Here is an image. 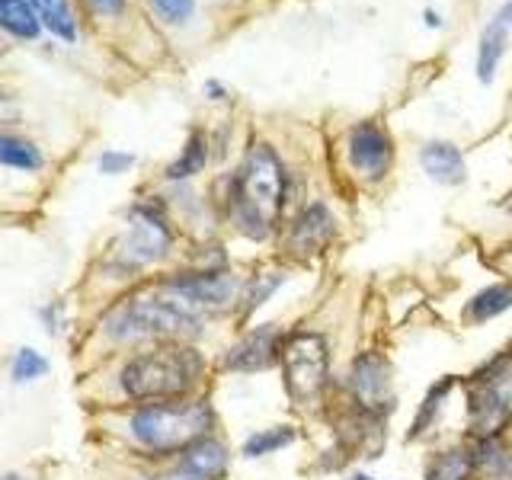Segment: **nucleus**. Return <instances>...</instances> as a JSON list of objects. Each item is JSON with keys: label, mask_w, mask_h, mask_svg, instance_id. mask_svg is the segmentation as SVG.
<instances>
[{"label": "nucleus", "mask_w": 512, "mask_h": 480, "mask_svg": "<svg viewBox=\"0 0 512 480\" xmlns=\"http://www.w3.org/2000/svg\"><path fill=\"white\" fill-rule=\"evenodd\" d=\"M426 26H432V29H439V26H442V20H439V13H436V10H426Z\"/></svg>", "instance_id": "obj_29"}, {"label": "nucleus", "mask_w": 512, "mask_h": 480, "mask_svg": "<svg viewBox=\"0 0 512 480\" xmlns=\"http://www.w3.org/2000/svg\"><path fill=\"white\" fill-rule=\"evenodd\" d=\"M349 480H378V477H368V474H356V477H349Z\"/></svg>", "instance_id": "obj_31"}, {"label": "nucleus", "mask_w": 512, "mask_h": 480, "mask_svg": "<svg viewBox=\"0 0 512 480\" xmlns=\"http://www.w3.org/2000/svg\"><path fill=\"white\" fill-rule=\"evenodd\" d=\"M180 468L196 474V477H205V480H221L224 471H228V448H224L218 439L205 436L199 439L196 445H189L186 452H180Z\"/></svg>", "instance_id": "obj_13"}, {"label": "nucleus", "mask_w": 512, "mask_h": 480, "mask_svg": "<svg viewBox=\"0 0 512 480\" xmlns=\"http://www.w3.org/2000/svg\"><path fill=\"white\" fill-rule=\"evenodd\" d=\"M151 480H205V477H196V474H189L183 468H176L173 474H160V477H151Z\"/></svg>", "instance_id": "obj_28"}, {"label": "nucleus", "mask_w": 512, "mask_h": 480, "mask_svg": "<svg viewBox=\"0 0 512 480\" xmlns=\"http://www.w3.org/2000/svg\"><path fill=\"white\" fill-rule=\"evenodd\" d=\"M506 26H509V10H503L500 16H493V23H487L484 36H480L477 45V77L480 84H490L496 77V68H500V58L506 52Z\"/></svg>", "instance_id": "obj_14"}, {"label": "nucleus", "mask_w": 512, "mask_h": 480, "mask_svg": "<svg viewBox=\"0 0 512 480\" xmlns=\"http://www.w3.org/2000/svg\"><path fill=\"white\" fill-rule=\"evenodd\" d=\"M349 167L368 180H381L394 160V141L378 122H359L346 141Z\"/></svg>", "instance_id": "obj_8"}, {"label": "nucleus", "mask_w": 512, "mask_h": 480, "mask_svg": "<svg viewBox=\"0 0 512 480\" xmlns=\"http://www.w3.org/2000/svg\"><path fill=\"white\" fill-rule=\"evenodd\" d=\"M0 164L16 167V170H39L42 167V154H39L36 144L0 132Z\"/></svg>", "instance_id": "obj_19"}, {"label": "nucleus", "mask_w": 512, "mask_h": 480, "mask_svg": "<svg viewBox=\"0 0 512 480\" xmlns=\"http://www.w3.org/2000/svg\"><path fill=\"white\" fill-rule=\"evenodd\" d=\"M285 208V167L269 144H256L231 183V218L240 234L266 240Z\"/></svg>", "instance_id": "obj_1"}, {"label": "nucleus", "mask_w": 512, "mask_h": 480, "mask_svg": "<svg viewBox=\"0 0 512 480\" xmlns=\"http://www.w3.org/2000/svg\"><path fill=\"white\" fill-rule=\"evenodd\" d=\"M13 381H36V378H42L45 372H48V362H45V356H39L36 349H20L16 352V359H13Z\"/></svg>", "instance_id": "obj_22"}, {"label": "nucleus", "mask_w": 512, "mask_h": 480, "mask_svg": "<svg viewBox=\"0 0 512 480\" xmlns=\"http://www.w3.org/2000/svg\"><path fill=\"white\" fill-rule=\"evenodd\" d=\"M471 468V458L464 452H448L436 461V471L429 474V480H464Z\"/></svg>", "instance_id": "obj_23"}, {"label": "nucleus", "mask_w": 512, "mask_h": 480, "mask_svg": "<svg viewBox=\"0 0 512 480\" xmlns=\"http://www.w3.org/2000/svg\"><path fill=\"white\" fill-rule=\"evenodd\" d=\"M132 164H135V154H125V151H103V157H100V170L109 176L125 173Z\"/></svg>", "instance_id": "obj_26"}, {"label": "nucleus", "mask_w": 512, "mask_h": 480, "mask_svg": "<svg viewBox=\"0 0 512 480\" xmlns=\"http://www.w3.org/2000/svg\"><path fill=\"white\" fill-rule=\"evenodd\" d=\"M215 413L205 400H154L132 413V439L154 455L186 452L189 445L208 436Z\"/></svg>", "instance_id": "obj_3"}, {"label": "nucleus", "mask_w": 512, "mask_h": 480, "mask_svg": "<svg viewBox=\"0 0 512 480\" xmlns=\"http://www.w3.org/2000/svg\"><path fill=\"white\" fill-rule=\"evenodd\" d=\"M36 7L39 20L52 29V36L64 39V42H74L77 39V23H74V10L68 0H29Z\"/></svg>", "instance_id": "obj_17"}, {"label": "nucleus", "mask_w": 512, "mask_h": 480, "mask_svg": "<svg viewBox=\"0 0 512 480\" xmlns=\"http://www.w3.org/2000/svg\"><path fill=\"white\" fill-rule=\"evenodd\" d=\"M509 26H512V4H509Z\"/></svg>", "instance_id": "obj_33"}, {"label": "nucleus", "mask_w": 512, "mask_h": 480, "mask_svg": "<svg viewBox=\"0 0 512 480\" xmlns=\"http://www.w3.org/2000/svg\"><path fill=\"white\" fill-rule=\"evenodd\" d=\"M240 282L231 272H189V276H176L167 282L170 292L186 298L196 311H221L228 304L237 301L240 295Z\"/></svg>", "instance_id": "obj_7"}, {"label": "nucleus", "mask_w": 512, "mask_h": 480, "mask_svg": "<svg viewBox=\"0 0 512 480\" xmlns=\"http://www.w3.org/2000/svg\"><path fill=\"white\" fill-rule=\"evenodd\" d=\"M352 391L365 410H388L391 394V365L378 352H362L352 365Z\"/></svg>", "instance_id": "obj_10"}, {"label": "nucleus", "mask_w": 512, "mask_h": 480, "mask_svg": "<svg viewBox=\"0 0 512 480\" xmlns=\"http://www.w3.org/2000/svg\"><path fill=\"white\" fill-rule=\"evenodd\" d=\"M298 439L295 426H272V429H263V432H253V436L244 442V455L247 458H263V455H272L279 452V448L292 445Z\"/></svg>", "instance_id": "obj_20"}, {"label": "nucleus", "mask_w": 512, "mask_h": 480, "mask_svg": "<svg viewBox=\"0 0 512 480\" xmlns=\"http://www.w3.org/2000/svg\"><path fill=\"white\" fill-rule=\"evenodd\" d=\"M205 160H208V141H205L202 132H192L183 154L167 167V180H189V176L202 173Z\"/></svg>", "instance_id": "obj_18"}, {"label": "nucleus", "mask_w": 512, "mask_h": 480, "mask_svg": "<svg viewBox=\"0 0 512 480\" xmlns=\"http://www.w3.org/2000/svg\"><path fill=\"white\" fill-rule=\"evenodd\" d=\"M199 314L186 298L176 292L160 295V298H135L125 301L106 320V333L112 340H160V336H180L199 324Z\"/></svg>", "instance_id": "obj_4"}, {"label": "nucleus", "mask_w": 512, "mask_h": 480, "mask_svg": "<svg viewBox=\"0 0 512 480\" xmlns=\"http://www.w3.org/2000/svg\"><path fill=\"white\" fill-rule=\"evenodd\" d=\"M0 29L16 39H36L42 20L29 0H0Z\"/></svg>", "instance_id": "obj_15"}, {"label": "nucleus", "mask_w": 512, "mask_h": 480, "mask_svg": "<svg viewBox=\"0 0 512 480\" xmlns=\"http://www.w3.org/2000/svg\"><path fill=\"white\" fill-rule=\"evenodd\" d=\"M452 384H455V378H445V381H439V384H432L429 394H426V400H423V407H420V413H416V420H413L410 439L423 436V432H426L432 423H436V413H439V407H442V400L448 397V391H452Z\"/></svg>", "instance_id": "obj_21"}, {"label": "nucleus", "mask_w": 512, "mask_h": 480, "mask_svg": "<svg viewBox=\"0 0 512 480\" xmlns=\"http://www.w3.org/2000/svg\"><path fill=\"white\" fill-rule=\"evenodd\" d=\"M170 247V231L164 218H160L151 205H138L132 212V228H128L119 256L128 266H148L167 253Z\"/></svg>", "instance_id": "obj_6"}, {"label": "nucleus", "mask_w": 512, "mask_h": 480, "mask_svg": "<svg viewBox=\"0 0 512 480\" xmlns=\"http://www.w3.org/2000/svg\"><path fill=\"white\" fill-rule=\"evenodd\" d=\"M205 359L192 346H157L128 359L122 368V391L132 400H176L199 384Z\"/></svg>", "instance_id": "obj_2"}, {"label": "nucleus", "mask_w": 512, "mask_h": 480, "mask_svg": "<svg viewBox=\"0 0 512 480\" xmlns=\"http://www.w3.org/2000/svg\"><path fill=\"white\" fill-rule=\"evenodd\" d=\"M0 480H26V477H20V474H7V477H0Z\"/></svg>", "instance_id": "obj_32"}, {"label": "nucleus", "mask_w": 512, "mask_h": 480, "mask_svg": "<svg viewBox=\"0 0 512 480\" xmlns=\"http://www.w3.org/2000/svg\"><path fill=\"white\" fill-rule=\"evenodd\" d=\"M205 90H208V96H212V100H221V84H215V80H208Z\"/></svg>", "instance_id": "obj_30"}, {"label": "nucleus", "mask_w": 512, "mask_h": 480, "mask_svg": "<svg viewBox=\"0 0 512 480\" xmlns=\"http://www.w3.org/2000/svg\"><path fill=\"white\" fill-rule=\"evenodd\" d=\"M423 170L442 186H458L468 176V164H464V154L455 148L452 141H432L420 154Z\"/></svg>", "instance_id": "obj_12"}, {"label": "nucleus", "mask_w": 512, "mask_h": 480, "mask_svg": "<svg viewBox=\"0 0 512 480\" xmlns=\"http://www.w3.org/2000/svg\"><path fill=\"white\" fill-rule=\"evenodd\" d=\"M509 308H512V285H490L468 301L464 320H468V324H487V320L506 314Z\"/></svg>", "instance_id": "obj_16"}, {"label": "nucleus", "mask_w": 512, "mask_h": 480, "mask_svg": "<svg viewBox=\"0 0 512 480\" xmlns=\"http://www.w3.org/2000/svg\"><path fill=\"white\" fill-rule=\"evenodd\" d=\"M282 340L285 336L276 330V324L256 327L244 340L231 346V352L224 356V365L231 372H263V368L276 365V359L282 356Z\"/></svg>", "instance_id": "obj_9"}, {"label": "nucleus", "mask_w": 512, "mask_h": 480, "mask_svg": "<svg viewBox=\"0 0 512 480\" xmlns=\"http://www.w3.org/2000/svg\"><path fill=\"white\" fill-rule=\"evenodd\" d=\"M87 4L100 16H119L125 10V0H87Z\"/></svg>", "instance_id": "obj_27"}, {"label": "nucleus", "mask_w": 512, "mask_h": 480, "mask_svg": "<svg viewBox=\"0 0 512 480\" xmlns=\"http://www.w3.org/2000/svg\"><path fill=\"white\" fill-rule=\"evenodd\" d=\"M282 372H285V391L298 407H311L320 400L327 388L330 372V352L320 333L298 330L282 340Z\"/></svg>", "instance_id": "obj_5"}, {"label": "nucleus", "mask_w": 512, "mask_h": 480, "mask_svg": "<svg viewBox=\"0 0 512 480\" xmlns=\"http://www.w3.org/2000/svg\"><path fill=\"white\" fill-rule=\"evenodd\" d=\"M282 285V276L279 272H269V276H263V279H256L253 282V292L247 295V311H253V308H260V304H266V298L276 292V288Z\"/></svg>", "instance_id": "obj_25"}, {"label": "nucleus", "mask_w": 512, "mask_h": 480, "mask_svg": "<svg viewBox=\"0 0 512 480\" xmlns=\"http://www.w3.org/2000/svg\"><path fill=\"white\" fill-rule=\"evenodd\" d=\"M151 4L160 13V20L167 23H186L196 10V0H151Z\"/></svg>", "instance_id": "obj_24"}, {"label": "nucleus", "mask_w": 512, "mask_h": 480, "mask_svg": "<svg viewBox=\"0 0 512 480\" xmlns=\"http://www.w3.org/2000/svg\"><path fill=\"white\" fill-rule=\"evenodd\" d=\"M336 234V221L330 215L327 205H308L304 212L292 221V231H288V247L298 256H314L324 250Z\"/></svg>", "instance_id": "obj_11"}]
</instances>
